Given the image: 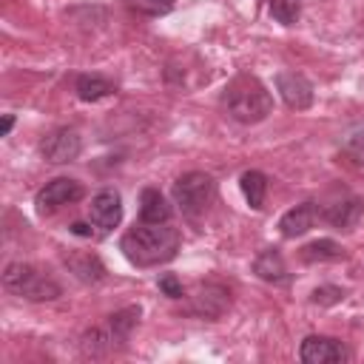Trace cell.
Wrapping results in <instances>:
<instances>
[{"instance_id":"5b68a950","label":"cell","mask_w":364,"mask_h":364,"mask_svg":"<svg viewBox=\"0 0 364 364\" xmlns=\"http://www.w3.org/2000/svg\"><path fill=\"white\" fill-rule=\"evenodd\" d=\"M80 196H82V185H80L77 179L57 176V179L46 182V188H40V191H37L34 205H37V213H40V216H48V213L60 210L63 205L77 202Z\"/></svg>"},{"instance_id":"ba28073f","label":"cell","mask_w":364,"mask_h":364,"mask_svg":"<svg viewBox=\"0 0 364 364\" xmlns=\"http://www.w3.org/2000/svg\"><path fill=\"white\" fill-rule=\"evenodd\" d=\"M276 88L284 100L287 108H296V111H304L310 108L313 102V82L304 77V74H296V71H279L276 77Z\"/></svg>"},{"instance_id":"3957f363","label":"cell","mask_w":364,"mask_h":364,"mask_svg":"<svg viewBox=\"0 0 364 364\" xmlns=\"http://www.w3.org/2000/svg\"><path fill=\"white\" fill-rule=\"evenodd\" d=\"M3 284H6V290H11L20 299H28V301H51L60 296V284L51 276H46L34 264H23V262H11L6 267Z\"/></svg>"},{"instance_id":"52a82bcc","label":"cell","mask_w":364,"mask_h":364,"mask_svg":"<svg viewBox=\"0 0 364 364\" xmlns=\"http://www.w3.org/2000/svg\"><path fill=\"white\" fill-rule=\"evenodd\" d=\"M299 358L304 364H336L347 358V350L338 338L330 336H307L299 347Z\"/></svg>"},{"instance_id":"9c48e42d","label":"cell","mask_w":364,"mask_h":364,"mask_svg":"<svg viewBox=\"0 0 364 364\" xmlns=\"http://www.w3.org/2000/svg\"><path fill=\"white\" fill-rule=\"evenodd\" d=\"M91 222L94 228H100L102 233L114 230L119 222H122V199L117 191H100L94 199H91Z\"/></svg>"},{"instance_id":"d6986e66","label":"cell","mask_w":364,"mask_h":364,"mask_svg":"<svg viewBox=\"0 0 364 364\" xmlns=\"http://www.w3.org/2000/svg\"><path fill=\"white\" fill-rule=\"evenodd\" d=\"M299 11H301V0H270V14L282 26H293L299 20Z\"/></svg>"},{"instance_id":"d4e9b609","label":"cell","mask_w":364,"mask_h":364,"mask_svg":"<svg viewBox=\"0 0 364 364\" xmlns=\"http://www.w3.org/2000/svg\"><path fill=\"white\" fill-rule=\"evenodd\" d=\"M11 125H14V117H11V114H6V117H3V136H9Z\"/></svg>"},{"instance_id":"9a60e30c","label":"cell","mask_w":364,"mask_h":364,"mask_svg":"<svg viewBox=\"0 0 364 364\" xmlns=\"http://www.w3.org/2000/svg\"><path fill=\"white\" fill-rule=\"evenodd\" d=\"M239 185H242V193H245L247 205H250L253 210H262L264 193H267V176H264L262 171H245L242 179H239Z\"/></svg>"},{"instance_id":"7c38bea8","label":"cell","mask_w":364,"mask_h":364,"mask_svg":"<svg viewBox=\"0 0 364 364\" xmlns=\"http://www.w3.org/2000/svg\"><path fill=\"white\" fill-rule=\"evenodd\" d=\"M361 210H364V202H361L358 196H350V199H344V202L330 205V208L324 210V219H327L333 228L350 230V228H355V225H358Z\"/></svg>"},{"instance_id":"ffe728a7","label":"cell","mask_w":364,"mask_h":364,"mask_svg":"<svg viewBox=\"0 0 364 364\" xmlns=\"http://www.w3.org/2000/svg\"><path fill=\"white\" fill-rule=\"evenodd\" d=\"M213 299H228V290L219 287V284H205V287H199V296H196V313H199V316H219V313L210 307Z\"/></svg>"},{"instance_id":"ac0fdd59","label":"cell","mask_w":364,"mask_h":364,"mask_svg":"<svg viewBox=\"0 0 364 364\" xmlns=\"http://www.w3.org/2000/svg\"><path fill=\"white\" fill-rule=\"evenodd\" d=\"M65 262L71 264V270H74L82 282H100V279L105 276V267L100 264V259H97V256L80 253V256H71V259H65Z\"/></svg>"},{"instance_id":"277c9868","label":"cell","mask_w":364,"mask_h":364,"mask_svg":"<svg viewBox=\"0 0 364 364\" xmlns=\"http://www.w3.org/2000/svg\"><path fill=\"white\" fill-rule=\"evenodd\" d=\"M213 191H216L213 179H210L208 173H202V171L182 173V176L173 182V199H176L179 210H182L185 216H191V219L199 216V213H205V208H208L210 199H213Z\"/></svg>"},{"instance_id":"30bf717a","label":"cell","mask_w":364,"mask_h":364,"mask_svg":"<svg viewBox=\"0 0 364 364\" xmlns=\"http://www.w3.org/2000/svg\"><path fill=\"white\" fill-rule=\"evenodd\" d=\"M316 219H318V205H316V202H301V205L290 208V210L279 219V230H282V236L296 239V236L307 233V230L316 225Z\"/></svg>"},{"instance_id":"8fae6325","label":"cell","mask_w":364,"mask_h":364,"mask_svg":"<svg viewBox=\"0 0 364 364\" xmlns=\"http://www.w3.org/2000/svg\"><path fill=\"white\" fill-rule=\"evenodd\" d=\"M139 219L148 225H162L171 219V205L156 188H145L139 193Z\"/></svg>"},{"instance_id":"44dd1931","label":"cell","mask_w":364,"mask_h":364,"mask_svg":"<svg viewBox=\"0 0 364 364\" xmlns=\"http://www.w3.org/2000/svg\"><path fill=\"white\" fill-rule=\"evenodd\" d=\"M344 299V290L341 287H316L313 290V301L316 304H336Z\"/></svg>"},{"instance_id":"7a4b0ae2","label":"cell","mask_w":364,"mask_h":364,"mask_svg":"<svg viewBox=\"0 0 364 364\" xmlns=\"http://www.w3.org/2000/svg\"><path fill=\"white\" fill-rule=\"evenodd\" d=\"M222 108L236 122L253 125V122H262L273 111V97H270V91L264 88V82L259 77L239 74L222 91Z\"/></svg>"},{"instance_id":"cb8c5ba5","label":"cell","mask_w":364,"mask_h":364,"mask_svg":"<svg viewBox=\"0 0 364 364\" xmlns=\"http://www.w3.org/2000/svg\"><path fill=\"white\" fill-rule=\"evenodd\" d=\"M71 233H77V236H91V228L82 225V222H74V225H71Z\"/></svg>"},{"instance_id":"5bb4252c","label":"cell","mask_w":364,"mask_h":364,"mask_svg":"<svg viewBox=\"0 0 364 364\" xmlns=\"http://www.w3.org/2000/svg\"><path fill=\"white\" fill-rule=\"evenodd\" d=\"M114 91H117V85L108 77H102V74H82V77H77V97L82 102H97V100H102V97H108Z\"/></svg>"},{"instance_id":"603a6c76","label":"cell","mask_w":364,"mask_h":364,"mask_svg":"<svg viewBox=\"0 0 364 364\" xmlns=\"http://www.w3.org/2000/svg\"><path fill=\"white\" fill-rule=\"evenodd\" d=\"M136 6H142L151 14H162V11H168L173 6V0H136Z\"/></svg>"},{"instance_id":"2e32d148","label":"cell","mask_w":364,"mask_h":364,"mask_svg":"<svg viewBox=\"0 0 364 364\" xmlns=\"http://www.w3.org/2000/svg\"><path fill=\"white\" fill-rule=\"evenodd\" d=\"M301 259L304 262H336V259H344V247L333 239H316L301 247Z\"/></svg>"},{"instance_id":"7402d4cb","label":"cell","mask_w":364,"mask_h":364,"mask_svg":"<svg viewBox=\"0 0 364 364\" xmlns=\"http://www.w3.org/2000/svg\"><path fill=\"white\" fill-rule=\"evenodd\" d=\"M159 290H162L165 296H171V299H182V284H179V279H176L173 273L159 276Z\"/></svg>"},{"instance_id":"4fadbf2b","label":"cell","mask_w":364,"mask_h":364,"mask_svg":"<svg viewBox=\"0 0 364 364\" xmlns=\"http://www.w3.org/2000/svg\"><path fill=\"white\" fill-rule=\"evenodd\" d=\"M253 270H256L259 279L273 282V284H284V282L290 279V276H287V267H284V259H282V253H279L276 247L262 250V253L256 256V262H253Z\"/></svg>"},{"instance_id":"e0dca14e","label":"cell","mask_w":364,"mask_h":364,"mask_svg":"<svg viewBox=\"0 0 364 364\" xmlns=\"http://www.w3.org/2000/svg\"><path fill=\"white\" fill-rule=\"evenodd\" d=\"M136 318H139V307H125V310L114 313V316L108 318V336H105V338H108V341H125V338L131 336Z\"/></svg>"},{"instance_id":"8992f818","label":"cell","mask_w":364,"mask_h":364,"mask_svg":"<svg viewBox=\"0 0 364 364\" xmlns=\"http://www.w3.org/2000/svg\"><path fill=\"white\" fill-rule=\"evenodd\" d=\"M80 148H82V142H80V134H77L74 128H57V131H51V134L40 142L43 156H46L48 162H57V165L77 159V156H80Z\"/></svg>"},{"instance_id":"6da1fadb","label":"cell","mask_w":364,"mask_h":364,"mask_svg":"<svg viewBox=\"0 0 364 364\" xmlns=\"http://www.w3.org/2000/svg\"><path fill=\"white\" fill-rule=\"evenodd\" d=\"M125 259L136 267H154L162 262H171L179 250V230L171 228L168 222L162 225H148L142 222L139 228H131L122 242H119Z\"/></svg>"}]
</instances>
